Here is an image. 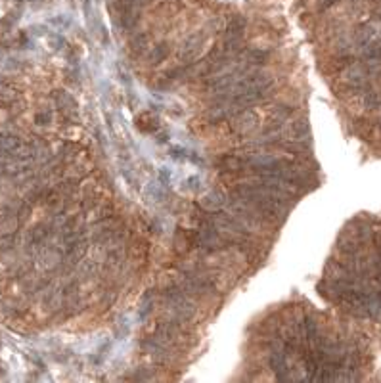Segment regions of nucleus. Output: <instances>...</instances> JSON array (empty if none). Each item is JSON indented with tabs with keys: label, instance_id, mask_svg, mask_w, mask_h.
Segmentation results:
<instances>
[{
	"label": "nucleus",
	"instance_id": "f257e3e1",
	"mask_svg": "<svg viewBox=\"0 0 381 383\" xmlns=\"http://www.w3.org/2000/svg\"><path fill=\"white\" fill-rule=\"evenodd\" d=\"M255 125H257V115L253 111L240 110L234 113V117L230 121V129L234 132H238V134H247V132L255 129Z\"/></svg>",
	"mask_w": 381,
	"mask_h": 383
},
{
	"label": "nucleus",
	"instance_id": "f03ea898",
	"mask_svg": "<svg viewBox=\"0 0 381 383\" xmlns=\"http://www.w3.org/2000/svg\"><path fill=\"white\" fill-rule=\"evenodd\" d=\"M288 134H290L291 142H301L309 138V125L307 121H293L288 129Z\"/></svg>",
	"mask_w": 381,
	"mask_h": 383
},
{
	"label": "nucleus",
	"instance_id": "7ed1b4c3",
	"mask_svg": "<svg viewBox=\"0 0 381 383\" xmlns=\"http://www.w3.org/2000/svg\"><path fill=\"white\" fill-rule=\"evenodd\" d=\"M224 198L222 196H219V194H209V196H205L203 198V202H201V207L203 209H207V211H221L222 209V205H224V202H222Z\"/></svg>",
	"mask_w": 381,
	"mask_h": 383
},
{
	"label": "nucleus",
	"instance_id": "20e7f679",
	"mask_svg": "<svg viewBox=\"0 0 381 383\" xmlns=\"http://www.w3.org/2000/svg\"><path fill=\"white\" fill-rule=\"evenodd\" d=\"M266 60H268V52L261 50V48H251L245 54V61L249 65H262V63H266Z\"/></svg>",
	"mask_w": 381,
	"mask_h": 383
},
{
	"label": "nucleus",
	"instance_id": "39448f33",
	"mask_svg": "<svg viewBox=\"0 0 381 383\" xmlns=\"http://www.w3.org/2000/svg\"><path fill=\"white\" fill-rule=\"evenodd\" d=\"M54 102H56V106H58V110L60 111H67V110H73L75 108V104L71 100V96H67L65 92H56L54 94Z\"/></svg>",
	"mask_w": 381,
	"mask_h": 383
},
{
	"label": "nucleus",
	"instance_id": "423d86ee",
	"mask_svg": "<svg viewBox=\"0 0 381 383\" xmlns=\"http://www.w3.org/2000/svg\"><path fill=\"white\" fill-rule=\"evenodd\" d=\"M138 125H140L142 131H155L157 129V119L153 117V115H148V113H144L142 117H138Z\"/></svg>",
	"mask_w": 381,
	"mask_h": 383
},
{
	"label": "nucleus",
	"instance_id": "0eeeda50",
	"mask_svg": "<svg viewBox=\"0 0 381 383\" xmlns=\"http://www.w3.org/2000/svg\"><path fill=\"white\" fill-rule=\"evenodd\" d=\"M167 44H159V46H155V48H151L150 52V60L153 61V63H159L165 56H167Z\"/></svg>",
	"mask_w": 381,
	"mask_h": 383
},
{
	"label": "nucleus",
	"instance_id": "6e6552de",
	"mask_svg": "<svg viewBox=\"0 0 381 383\" xmlns=\"http://www.w3.org/2000/svg\"><path fill=\"white\" fill-rule=\"evenodd\" d=\"M379 104H381V96L379 94H375V92H368V94L364 96V106H366L368 110L379 108Z\"/></svg>",
	"mask_w": 381,
	"mask_h": 383
},
{
	"label": "nucleus",
	"instance_id": "1a4fd4ad",
	"mask_svg": "<svg viewBox=\"0 0 381 383\" xmlns=\"http://www.w3.org/2000/svg\"><path fill=\"white\" fill-rule=\"evenodd\" d=\"M131 46L134 48V52H142L144 48H148V39L138 35V37H134L131 41Z\"/></svg>",
	"mask_w": 381,
	"mask_h": 383
},
{
	"label": "nucleus",
	"instance_id": "9d476101",
	"mask_svg": "<svg viewBox=\"0 0 381 383\" xmlns=\"http://www.w3.org/2000/svg\"><path fill=\"white\" fill-rule=\"evenodd\" d=\"M50 121H52L50 113H40V115H37V123H40V125H48Z\"/></svg>",
	"mask_w": 381,
	"mask_h": 383
}]
</instances>
